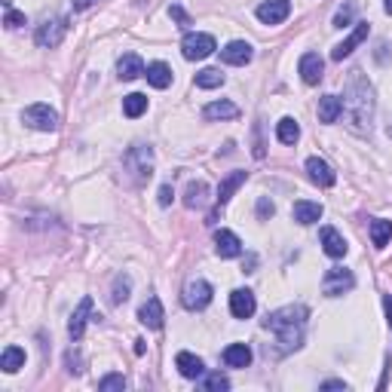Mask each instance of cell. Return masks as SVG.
<instances>
[{
    "mask_svg": "<svg viewBox=\"0 0 392 392\" xmlns=\"http://www.w3.org/2000/svg\"><path fill=\"white\" fill-rule=\"evenodd\" d=\"M340 104H344L340 116L346 120L349 129L358 132V135L371 132V123H374V86L362 77V71H356L353 77H349Z\"/></svg>",
    "mask_w": 392,
    "mask_h": 392,
    "instance_id": "obj_1",
    "label": "cell"
},
{
    "mask_svg": "<svg viewBox=\"0 0 392 392\" xmlns=\"http://www.w3.org/2000/svg\"><path fill=\"white\" fill-rule=\"evenodd\" d=\"M306 316L310 310L300 304H291V306H282V310L270 313L264 319V328L276 334V344H279V356L285 353H295V349L304 346V331H306Z\"/></svg>",
    "mask_w": 392,
    "mask_h": 392,
    "instance_id": "obj_2",
    "label": "cell"
},
{
    "mask_svg": "<svg viewBox=\"0 0 392 392\" xmlns=\"http://www.w3.org/2000/svg\"><path fill=\"white\" fill-rule=\"evenodd\" d=\"M123 169L129 172V178L135 181V184H147L150 175H154V150L147 144L129 147L126 156H123Z\"/></svg>",
    "mask_w": 392,
    "mask_h": 392,
    "instance_id": "obj_3",
    "label": "cell"
},
{
    "mask_svg": "<svg viewBox=\"0 0 392 392\" xmlns=\"http://www.w3.org/2000/svg\"><path fill=\"white\" fill-rule=\"evenodd\" d=\"M65 34H68V19H62V15H53V19H43L37 25L34 31V43L43 46V49H53L65 40Z\"/></svg>",
    "mask_w": 392,
    "mask_h": 392,
    "instance_id": "obj_4",
    "label": "cell"
},
{
    "mask_svg": "<svg viewBox=\"0 0 392 392\" xmlns=\"http://www.w3.org/2000/svg\"><path fill=\"white\" fill-rule=\"evenodd\" d=\"M22 123L31 126V129H37V132H55L58 129V114L49 104L37 102V104H31V107L22 111Z\"/></svg>",
    "mask_w": 392,
    "mask_h": 392,
    "instance_id": "obj_5",
    "label": "cell"
},
{
    "mask_svg": "<svg viewBox=\"0 0 392 392\" xmlns=\"http://www.w3.org/2000/svg\"><path fill=\"white\" fill-rule=\"evenodd\" d=\"M353 285H356V276H353V270H346V266H331L322 279V291L328 297H340L344 291H353Z\"/></svg>",
    "mask_w": 392,
    "mask_h": 392,
    "instance_id": "obj_6",
    "label": "cell"
},
{
    "mask_svg": "<svg viewBox=\"0 0 392 392\" xmlns=\"http://www.w3.org/2000/svg\"><path fill=\"white\" fill-rule=\"evenodd\" d=\"M218 49V43H215L212 34H187L184 40H181V53H184L187 62H199V58H208Z\"/></svg>",
    "mask_w": 392,
    "mask_h": 392,
    "instance_id": "obj_7",
    "label": "cell"
},
{
    "mask_svg": "<svg viewBox=\"0 0 392 392\" xmlns=\"http://www.w3.org/2000/svg\"><path fill=\"white\" fill-rule=\"evenodd\" d=\"M212 285H208L205 279H190L184 285V295H181V300H184L187 310H205L208 304H212Z\"/></svg>",
    "mask_w": 392,
    "mask_h": 392,
    "instance_id": "obj_8",
    "label": "cell"
},
{
    "mask_svg": "<svg viewBox=\"0 0 392 392\" xmlns=\"http://www.w3.org/2000/svg\"><path fill=\"white\" fill-rule=\"evenodd\" d=\"M245 178H248V172H233V175H227V178L221 181V187H218V208H215V212L208 215V224H215V221H218V212L230 203V196L245 184Z\"/></svg>",
    "mask_w": 392,
    "mask_h": 392,
    "instance_id": "obj_9",
    "label": "cell"
},
{
    "mask_svg": "<svg viewBox=\"0 0 392 392\" xmlns=\"http://www.w3.org/2000/svg\"><path fill=\"white\" fill-rule=\"evenodd\" d=\"M257 310V300L255 295L248 288H236L230 295V313H233V319H252Z\"/></svg>",
    "mask_w": 392,
    "mask_h": 392,
    "instance_id": "obj_10",
    "label": "cell"
},
{
    "mask_svg": "<svg viewBox=\"0 0 392 392\" xmlns=\"http://www.w3.org/2000/svg\"><path fill=\"white\" fill-rule=\"evenodd\" d=\"M291 13V0H264L261 6H257V19L264 25H279L285 22Z\"/></svg>",
    "mask_w": 392,
    "mask_h": 392,
    "instance_id": "obj_11",
    "label": "cell"
},
{
    "mask_svg": "<svg viewBox=\"0 0 392 392\" xmlns=\"http://www.w3.org/2000/svg\"><path fill=\"white\" fill-rule=\"evenodd\" d=\"M138 319H141V325H147L150 331H160L163 322H165V310H163L160 297H147L138 310Z\"/></svg>",
    "mask_w": 392,
    "mask_h": 392,
    "instance_id": "obj_12",
    "label": "cell"
},
{
    "mask_svg": "<svg viewBox=\"0 0 392 392\" xmlns=\"http://www.w3.org/2000/svg\"><path fill=\"white\" fill-rule=\"evenodd\" d=\"M306 175H310V181L319 187H334V181H337L334 169L325 160H319V156H310V160H306Z\"/></svg>",
    "mask_w": 392,
    "mask_h": 392,
    "instance_id": "obj_13",
    "label": "cell"
},
{
    "mask_svg": "<svg viewBox=\"0 0 392 392\" xmlns=\"http://www.w3.org/2000/svg\"><path fill=\"white\" fill-rule=\"evenodd\" d=\"M89 316H93V297H83L80 304H77V310H74V316H71V322H68V334H71V340H80V337H83Z\"/></svg>",
    "mask_w": 392,
    "mask_h": 392,
    "instance_id": "obj_14",
    "label": "cell"
},
{
    "mask_svg": "<svg viewBox=\"0 0 392 392\" xmlns=\"http://www.w3.org/2000/svg\"><path fill=\"white\" fill-rule=\"evenodd\" d=\"M215 252L221 257H239L243 255V239L233 230H218L215 233Z\"/></svg>",
    "mask_w": 392,
    "mask_h": 392,
    "instance_id": "obj_15",
    "label": "cell"
},
{
    "mask_svg": "<svg viewBox=\"0 0 392 392\" xmlns=\"http://www.w3.org/2000/svg\"><path fill=\"white\" fill-rule=\"evenodd\" d=\"M252 43H245V40H233L221 49V62L224 65H248L252 62Z\"/></svg>",
    "mask_w": 392,
    "mask_h": 392,
    "instance_id": "obj_16",
    "label": "cell"
},
{
    "mask_svg": "<svg viewBox=\"0 0 392 392\" xmlns=\"http://www.w3.org/2000/svg\"><path fill=\"white\" fill-rule=\"evenodd\" d=\"M300 80L306 83V86H316V83L322 80V71H325V62L316 53H306L304 58H300Z\"/></svg>",
    "mask_w": 392,
    "mask_h": 392,
    "instance_id": "obj_17",
    "label": "cell"
},
{
    "mask_svg": "<svg viewBox=\"0 0 392 392\" xmlns=\"http://www.w3.org/2000/svg\"><path fill=\"white\" fill-rule=\"evenodd\" d=\"M368 31H371V28H368V22H358L353 34H349V37L344 40V43H337V46H334V53H331V58H334V62H344V58H346L349 53H353V49H356L358 43H362L365 37H368Z\"/></svg>",
    "mask_w": 392,
    "mask_h": 392,
    "instance_id": "obj_18",
    "label": "cell"
},
{
    "mask_svg": "<svg viewBox=\"0 0 392 392\" xmlns=\"http://www.w3.org/2000/svg\"><path fill=\"white\" fill-rule=\"evenodd\" d=\"M322 248H325V255L328 257H344L349 252V245H346V239L340 236V233L334 227H322Z\"/></svg>",
    "mask_w": 392,
    "mask_h": 392,
    "instance_id": "obj_19",
    "label": "cell"
},
{
    "mask_svg": "<svg viewBox=\"0 0 392 392\" xmlns=\"http://www.w3.org/2000/svg\"><path fill=\"white\" fill-rule=\"evenodd\" d=\"M175 368H178L181 377H187V380H196V377H203V374H205L203 358L194 356V353H178V358H175Z\"/></svg>",
    "mask_w": 392,
    "mask_h": 392,
    "instance_id": "obj_20",
    "label": "cell"
},
{
    "mask_svg": "<svg viewBox=\"0 0 392 392\" xmlns=\"http://www.w3.org/2000/svg\"><path fill=\"white\" fill-rule=\"evenodd\" d=\"M291 218H295L297 224H316L322 218V205L319 203H310V199H297L295 205H291Z\"/></svg>",
    "mask_w": 392,
    "mask_h": 392,
    "instance_id": "obj_21",
    "label": "cell"
},
{
    "mask_svg": "<svg viewBox=\"0 0 392 392\" xmlns=\"http://www.w3.org/2000/svg\"><path fill=\"white\" fill-rule=\"evenodd\" d=\"M116 74H120V80L141 77V74H144V62H141V55H135V53L120 55V62H116Z\"/></svg>",
    "mask_w": 392,
    "mask_h": 392,
    "instance_id": "obj_22",
    "label": "cell"
},
{
    "mask_svg": "<svg viewBox=\"0 0 392 392\" xmlns=\"http://www.w3.org/2000/svg\"><path fill=\"white\" fill-rule=\"evenodd\" d=\"M224 365L227 368H248L252 365V349L245 344H230L224 349Z\"/></svg>",
    "mask_w": 392,
    "mask_h": 392,
    "instance_id": "obj_23",
    "label": "cell"
},
{
    "mask_svg": "<svg viewBox=\"0 0 392 392\" xmlns=\"http://www.w3.org/2000/svg\"><path fill=\"white\" fill-rule=\"evenodd\" d=\"M144 77H147V83H150L154 89H165V86H172V68H169L165 62H154V65H147Z\"/></svg>",
    "mask_w": 392,
    "mask_h": 392,
    "instance_id": "obj_24",
    "label": "cell"
},
{
    "mask_svg": "<svg viewBox=\"0 0 392 392\" xmlns=\"http://www.w3.org/2000/svg\"><path fill=\"white\" fill-rule=\"evenodd\" d=\"M203 116H205V120H236L239 107L233 102H212V104H205Z\"/></svg>",
    "mask_w": 392,
    "mask_h": 392,
    "instance_id": "obj_25",
    "label": "cell"
},
{
    "mask_svg": "<svg viewBox=\"0 0 392 392\" xmlns=\"http://www.w3.org/2000/svg\"><path fill=\"white\" fill-rule=\"evenodd\" d=\"M208 203V184L205 181H190L184 190V205L187 208H203Z\"/></svg>",
    "mask_w": 392,
    "mask_h": 392,
    "instance_id": "obj_26",
    "label": "cell"
},
{
    "mask_svg": "<svg viewBox=\"0 0 392 392\" xmlns=\"http://www.w3.org/2000/svg\"><path fill=\"white\" fill-rule=\"evenodd\" d=\"M340 111H344V104H340L337 95H322L319 98V120L322 123H337Z\"/></svg>",
    "mask_w": 392,
    "mask_h": 392,
    "instance_id": "obj_27",
    "label": "cell"
},
{
    "mask_svg": "<svg viewBox=\"0 0 392 392\" xmlns=\"http://www.w3.org/2000/svg\"><path fill=\"white\" fill-rule=\"evenodd\" d=\"M0 368L6 374H15L19 368H25V349L22 346H6L4 356H0Z\"/></svg>",
    "mask_w": 392,
    "mask_h": 392,
    "instance_id": "obj_28",
    "label": "cell"
},
{
    "mask_svg": "<svg viewBox=\"0 0 392 392\" xmlns=\"http://www.w3.org/2000/svg\"><path fill=\"white\" fill-rule=\"evenodd\" d=\"M276 138L282 141V144H295V141L300 138V126L291 116H282V120L276 123Z\"/></svg>",
    "mask_w": 392,
    "mask_h": 392,
    "instance_id": "obj_29",
    "label": "cell"
},
{
    "mask_svg": "<svg viewBox=\"0 0 392 392\" xmlns=\"http://www.w3.org/2000/svg\"><path fill=\"white\" fill-rule=\"evenodd\" d=\"M389 239H392V221H383V218L371 221V243L377 248H383Z\"/></svg>",
    "mask_w": 392,
    "mask_h": 392,
    "instance_id": "obj_30",
    "label": "cell"
},
{
    "mask_svg": "<svg viewBox=\"0 0 392 392\" xmlns=\"http://www.w3.org/2000/svg\"><path fill=\"white\" fill-rule=\"evenodd\" d=\"M144 111H147V98L141 93H132V95L123 98V114H126L129 120H135V116H141Z\"/></svg>",
    "mask_w": 392,
    "mask_h": 392,
    "instance_id": "obj_31",
    "label": "cell"
},
{
    "mask_svg": "<svg viewBox=\"0 0 392 392\" xmlns=\"http://www.w3.org/2000/svg\"><path fill=\"white\" fill-rule=\"evenodd\" d=\"M129 291H132V279L126 276V273H116L114 288H111V304H123V300H129Z\"/></svg>",
    "mask_w": 392,
    "mask_h": 392,
    "instance_id": "obj_32",
    "label": "cell"
},
{
    "mask_svg": "<svg viewBox=\"0 0 392 392\" xmlns=\"http://www.w3.org/2000/svg\"><path fill=\"white\" fill-rule=\"evenodd\" d=\"M196 86H199V89H218V86H224V74H221L218 68L199 71V74H196Z\"/></svg>",
    "mask_w": 392,
    "mask_h": 392,
    "instance_id": "obj_33",
    "label": "cell"
},
{
    "mask_svg": "<svg viewBox=\"0 0 392 392\" xmlns=\"http://www.w3.org/2000/svg\"><path fill=\"white\" fill-rule=\"evenodd\" d=\"M203 389H208V392H224V389H230V380L224 377V374H205Z\"/></svg>",
    "mask_w": 392,
    "mask_h": 392,
    "instance_id": "obj_34",
    "label": "cell"
},
{
    "mask_svg": "<svg viewBox=\"0 0 392 392\" xmlns=\"http://www.w3.org/2000/svg\"><path fill=\"white\" fill-rule=\"evenodd\" d=\"M98 389H102V392H111V389H126V377H123V374H107V377L98 380Z\"/></svg>",
    "mask_w": 392,
    "mask_h": 392,
    "instance_id": "obj_35",
    "label": "cell"
},
{
    "mask_svg": "<svg viewBox=\"0 0 392 392\" xmlns=\"http://www.w3.org/2000/svg\"><path fill=\"white\" fill-rule=\"evenodd\" d=\"M353 13H356V6H353V4L340 6V10H337V15H334V28H346V25L353 22Z\"/></svg>",
    "mask_w": 392,
    "mask_h": 392,
    "instance_id": "obj_36",
    "label": "cell"
},
{
    "mask_svg": "<svg viewBox=\"0 0 392 392\" xmlns=\"http://www.w3.org/2000/svg\"><path fill=\"white\" fill-rule=\"evenodd\" d=\"M169 15H172V19L181 25V28H187V25H190V15H187L184 10H181L178 4H172V6H169Z\"/></svg>",
    "mask_w": 392,
    "mask_h": 392,
    "instance_id": "obj_37",
    "label": "cell"
},
{
    "mask_svg": "<svg viewBox=\"0 0 392 392\" xmlns=\"http://www.w3.org/2000/svg\"><path fill=\"white\" fill-rule=\"evenodd\" d=\"M273 212H276V208H273L270 199H266V196L257 199V218H273Z\"/></svg>",
    "mask_w": 392,
    "mask_h": 392,
    "instance_id": "obj_38",
    "label": "cell"
},
{
    "mask_svg": "<svg viewBox=\"0 0 392 392\" xmlns=\"http://www.w3.org/2000/svg\"><path fill=\"white\" fill-rule=\"evenodd\" d=\"M6 28H22L25 25V13H15V10H6Z\"/></svg>",
    "mask_w": 392,
    "mask_h": 392,
    "instance_id": "obj_39",
    "label": "cell"
},
{
    "mask_svg": "<svg viewBox=\"0 0 392 392\" xmlns=\"http://www.w3.org/2000/svg\"><path fill=\"white\" fill-rule=\"evenodd\" d=\"M172 184H163L160 187V205H172Z\"/></svg>",
    "mask_w": 392,
    "mask_h": 392,
    "instance_id": "obj_40",
    "label": "cell"
},
{
    "mask_svg": "<svg viewBox=\"0 0 392 392\" xmlns=\"http://www.w3.org/2000/svg\"><path fill=\"white\" fill-rule=\"evenodd\" d=\"M80 365H83L80 356H77V353H68V371H71V374H80V371H83Z\"/></svg>",
    "mask_w": 392,
    "mask_h": 392,
    "instance_id": "obj_41",
    "label": "cell"
},
{
    "mask_svg": "<svg viewBox=\"0 0 392 392\" xmlns=\"http://www.w3.org/2000/svg\"><path fill=\"white\" fill-rule=\"evenodd\" d=\"M322 389H346V383L344 380H325Z\"/></svg>",
    "mask_w": 392,
    "mask_h": 392,
    "instance_id": "obj_42",
    "label": "cell"
},
{
    "mask_svg": "<svg viewBox=\"0 0 392 392\" xmlns=\"http://www.w3.org/2000/svg\"><path fill=\"white\" fill-rule=\"evenodd\" d=\"M93 4H95V0H71V6H74V10H89Z\"/></svg>",
    "mask_w": 392,
    "mask_h": 392,
    "instance_id": "obj_43",
    "label": "cell"
},
{
    "mask_svg": "<svg viewBox=\"0 0 392 392\" xmlns=\"http://www.w3.org/2000/svg\"><path fill=\"white\" fill-rule=\"evenodd\" d=\"M383 306H386V316H389V322H392V297L389 295L383 297Z\"/></svg>",
    "mask_w": 392,
    "mask_h": 392,
    "instance_id": "obj_44",
    "label": "cell"
},
{
    "mask_svg": "<svg viewBox=\"0 0 392 392\" xmlns=\"http://www.w3.org/2000/svg\"><path fill=\"white\" fill-rule=\"evenodd\" d=\"M383 10H386V13L392 15V0H386V4H383Z\"/></svg>",
    "mask_w": 392,
    "mask_h": 392,
    "instance_id": "obj_45",
    "label": "cell"
},
{
    "mask_svg": "<svg viewBox=\"0 0 392 392\" xmlns=\"http://www.w3.org/2000/svg\"><path fill=\"white\" fill-rule=\"evenodd\" d=\"M386 132H389V138H392V126H389V129H386Z\"/></svg>",
    "mask_w": 392,
    "mask_h": 392,
    "instance_id": "obj_46",
    "label": "cell"
}]
</instances>
